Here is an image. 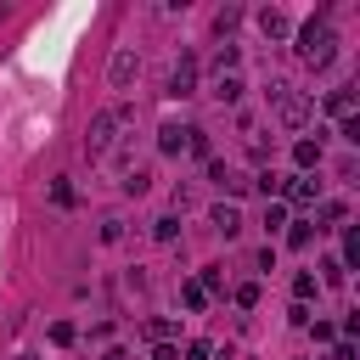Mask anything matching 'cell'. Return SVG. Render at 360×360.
I'll return each instance as SVG.
<instances>
[{
    "label": "cell",
    "mask_w": 360,
    "mask_h": 360,
    "mask_svg": "<svg viewBox=\"0 0 360 360\" xmlns=\"http://www.w3.org/2000/svg\"><path fill=\"white\" fill-rule=\"evenodd\" d=\"M292 51H298V62L315 68V73L332 68V56H338V34H332V22H326V17H309V22L298 28V45H292Z\"/></svg>",
    "instance_id": "obj_1"
},
{
    "label": "cell",
    "mask_w": 360,
    "mask_h": 360,
    "mask_svg": "<svg viewBox=\"0 0 360 360\" xmlns=\"http://www.w3.org/2000/svg\"><path fill=\"white\" fill-rule=\"evenodd\" d=\"M118 124H135V107H129V101L101 107V112L90 118V129H84V152H90V158H101V152L112 146V129H118Z\"/></svg>",
    "instance_id": "obj_2"
},
{
    "label": "cell",
    "mask_w": 360,
    "mask_h": 360,
    "mask_svg": "<svg viewBox=\"0 0 360 360\" xmlns=\"http://www.w3.org/2000/svg\"><path fill=\"white\" fill-rule=\"evenodd\" d=\"M270 101H276V118H281L287 129H304V124L315 118V101H309V96H298V90H292V84H281V79L270 84Z\"/></svg>",
    "instance_id": "obj_3"
},
{
    "label": "cell",
    "mask_w": 360,
    "mask_h": 360,
    "mask_svg": "<svg viewBox=\"0 0 360 360\" xmlns=\"http://www.w3.org/2000/svg\"><path fill=\"white\" fill-rule=\"evenodd\" d=\"M135 73H141V56H135L129 45H118V51H112V62H107V84H112V90H129V84H135Z\"/></svg>",
    "instance_id": "obj_4"
},
{
    "label": "cell",
    "mask_w": 360,
    "mask_h": 360,
    "mask_svg": "<svg viewBox=\"0 0 360 360\" xmlns=\"http://www.w3.org/2000/svg\"><path fill=\"white\" fill-rule=\"evenodd\" d=\"M281 191H287V202H292V208H309V202H321V180H309V174H292V180H281Z\"/></svg>",
    "instance_id": "obj_5"
},
{
    "label": "cell",
    "mask_w": 360,
    "mask_h": 360,
    "mask_svg": "<svg viewBox=\"0 0 360 360\" xmlns=\"http://www.w3.org/2000/svg\"><path fill=\"white\" fill-rule=\"evenodd\" d=\"M191 90H197V56H180L169 73V96H191Z\"/></svg>",
    "instance_id": "obj_6"
},
{
    "label": "cell",
    "mask_w": 360,
    "mask_h": 360,
    "mask_svg": "<svg viewBox=\"0 0 360 360\" xmlns=\"http://www.w3.org/2000/svg\"><path fill=\"white\" fill-rule=\"evenodd\" d=\"M242 90H248V84H242L236 73H214V84H208V96H214V101H225V107H236V101H242Z\"/></svg>",
    "instance_id": "obj_7"
},
{
    "label": "cell",
    "mask_w": 360,
    "mask_h": 360,
    "mask_svg": "<svg viewBox=\"0 0 360 360\" xmlns=\"http://www.w3.org/2000/svg\"><path fill=\"white\" fill-rule=\"evenodd\" d=\"M208 225H214V231H219V236H225V242H231V236H236V231H242V208H236V202H219V208H214V214H208Z\"/></svg>",
    "instance_id": "obj_8"
},
{
    "label": "cell",
    "mask_w": 360,
    "mask_h": 360,
    "mask_svg": "<svg viewBox=\"0 0 360 360\" xmlns=\"http://www.w3.org/2000/svg\"><path fill=\"white\" fill-rule=\"evenodd\" d=\"M259 28H264L270 39H287V34H292V22H287L281 6H264V11H259Z\"/></svg>",
    "instance_id": "obj_9"
},
{
    "label": "cell",
    "mask_w": 360,
    "mask_h": 360,
    "mask_svg": "<svg viewBox=\"0 0 360 360\" xmlns=\"http://www.w3.org/2000/svg\"><path fill=\"white\" fill-rule=\"evenodd\" d=\"M186 152H191V158H202V163L214 158V146H208V129H202V124H186Z\"/></svg>",
    "instance_id": "obj_10"
},
{
    "label": "cell",
    "mask_w": 360,
    "mask_h": 360,
    "mask_svg": "<svg viewBox=\"0 0 360 360\" xmlns=\"http://www.w3.org/2000/svg\"><path fill=\"white\" fill-rule=\"evenodd\" d=\"M321 152H326L321 141H298V146H292V158H298V169H304V174H309V169H321Z\"/></svg>",
    "instance_id": "obj_11"
},
{
    "label": "cell",
    "mask_w": 360,
    "mask_h": 360,
    "mask_svg": "<svg viewBox=\"0 0 360 360\" xmlns=\"http://www.w3.org/2000/svg\"><path fill=\"white\" fill-rule=\"evenodd\" d=\"M326 112L332 118H354V90H332L326 96Z\"/></svg>",
    "instance_id": "obj_12"
},
{
    "label": "cell",
    "mask_w": 360,
    "mask_h": 360,
    "mask_svg": "<svg viewBox=\"0 0 360 360\" xmlns=\"http://www.w3.org/2000/svg\"><path fill=\"white\" fill-rule=\"evenodd\" d=\"M197 287H202L208 298H219V292H225V264H208V270L197 276Z\"/></svg>",
    "instance_id": "obj_13"
},
{
    "label": "cell",
    "mask_w": 360,
    "mask_h": 360,
    "mask_svg": "<svg viewBox=\"0 0 360 360\" xmlns=\"http://www.w3.org/2000/svg\"><path fill=\"white\" fill-rule=\"evenodd\" d=\"M158 146H163V152H180V146H186V124H163V129H158Z\"/></svg>",
    "instance_id": "obj_14"
},
{
    "label": "cell",
    "mask_w": 360,
    "mask_h": 360,
    "mask_svg": "<svg viewBox=\"0 0 360 360\" xmlns=\"http://www.w3.org/2000/svg\"><path fill=\"white\" fill-rule=\"evenodd\" d=\"M315 292H321V281H315L309 270H298V276H292V298H298V304H309Z\"/></svg>",
    "instance_id": "obj_15"
},
{
    "label": "cell",
    "mask_w": 360,
    "mask_h": 360,
    "mask_svg": "<svg viewBox=\"0 0 360 360\" xmlns=\"http://www.w3.org/2000/svg\"><path fill=\"white\" fill-rule=\"evenodd\" d=\"M264 231H287V202H264Z\"/></svg>",
    "instance_id": "obj_16"
},
{
    "label": "cell",
    "mask_w": 360,
    "mask_h": 360,
    "mask_svg": "<svg viewBox=\"0 0 360 360\" xmlns=\"http://www.w3.org/2000/svg\"><path fill=\"white\" fill-rule=\"evenodd\" d=\"M152 236H158V242H174V236H180V214H163V219L152 225Z\"/></svg>",
    "instance_id": "obj_17"
},
{
    "label": "cell",
    "mask_w": 360,
    "mask_h": 360,
    "mask_svg": "<svg viewBox=\"0 0 360 360\" xmlns=\"http://www.w3.org/2000/svg\"><path fill=\"white\" fill-rule=\"evenodd\" d=\"M309 231H315L309 219H287V242H292V248H309Z\"/></svg>",
    "instance_id": "obj_18"
},
{
    "label": "cell",
    "mask_w": 360,
    "mask_h": 360,
    "mask_svg": "<svg viewBox=\"0 0 360 360\" xmlns=\"http://www.w3.org/2000/svg\"><path fill=\"white\" fill-rule=\"evenodd\" d=\"M236 56H242L236 45H219V56H214V73H236Z\"/></svg>",
    "instance_id": "obj_19"
},
{
    "label": "cell",
    "mask_w": 360,
    "mask_h": 360,
    "mask_svg": "<svg viewBox=\"0 0 360 360\" xmlns=\"http://www.w3.org/2000/svg\"><path fill=\"white\" fill-rule=\"evenodd\" d=\"M343 276H349L343 259H326V264H321V281H326V287H343Z\"/></svg>",
    "instance_id": "obj_20"
},
{
    "label": "cell",
    "mask_w": 360,
    "mask_h": 360,
    "mask_svg": "<svg viewBox=\"0 0 360 360\" xmlns=\"http://www.w3.org/2000/svg\"><path fill=\"white\" fill-rule=\"evenodd\" d=\"M180 298H186V309H208V292H202L197 281H186V287H180Z\"/></svg>",
    "instance_id": "obj_21"
},
{
    "label": "cell",
    "mask_w": 360,
    "mask_h": 360,
    "mask_svg": "<svg viewBox=\"0 0 360 360\" xmlns=\"http://www.w3.org/2000/svg\"><path fill=\"white\" fill-rule=\"evenodd\" d=\"M236 22H242V11H236V6H225V11H219V17H214V34H231V28H236Z\"/></svg>",
    "instance_id": "obj_22"
},
{
    "label": "cell",
    "mask_w": 360,
    "mask_h": 360,
    "mask_svg": "<svg viewBox=\"0 0 360 360\" xmlns=\"http://www.w3.org/2000/svg\"><path fill=\"white\" fill-rule=\"evenodd\" d=\"M146 186H152V169H135V174H129V180H124V191H129V197H141V191H146Z\"/></svg>",
    "instance_id": "obj_23"
},
{
    "label": "cell",
    "mask_w": 360,
    "mask_h": 360,
    "mask_svg": "<svg viewBox=\"0 0 360 360\" xmlns=\"http://www.w3.org/2000/svg\"><path fill=\"white\" fill-rule=\"evenodd\" d=\"M253 186H259L264 197H276V191H281V174H276V169H264V174H253Z\"/></svg>",
    "instance_id": "obj_24"
},
{
    "label": "cell",
    "mask_w": 360,
    "mask_h": 360,
    "mask_svg": "<svg viewBox=\"0 0 360 360\" xmlns=\"http://www.w3.org/2000/svg\"><path fill=\"white\" fill-rule=\"evenodd\" d=\"M236 304L253 309V304H259V281H242V287H236Z\"/></svg>",
    "instance_id": "obj_25"
},
{
    "label": "cell",
    "mask_w": 360,
    "mask_h": 360,
    "mask_svg": "<svg viewBox=\"0 0 360 360\" xmlns=\"http://www.w3.org/2000/svg\"><path fill=\"white\" fill-rule=\"evenodd\" d=\"M73 338H79V332H73V321H56V326H51V343H62V349H68Z\"/></svg>",
    "instance_id": "obj_26"
},
{
    "label": "cell",
    "mask_w": 360,
    "mask_h": 360,
    "mask_svg": "<svg viewBox=\"0 0 360 360\" xmlns=\"http://www.w3.org/2000/svg\"><path fill=\"white\" fill-rule=\"evenodd\" d=\"M309 326H315V343H338V326L332 321H309Z\"/></svg>",
    "instance_id": "obj_27"
},
{
    "label": "cell",
    "mask_w": 360,
    "mask_h": 360,
    "mask_svg": "<svg viewBox=\"0 0 360 360\" xmlns=\"http://www.w3.org/2000/svg\"><path fill=\"white\" fill-rule=\"evenodd\" d=\"M343 214H349V208H343V202H321V219H326V225H338V219H343Z\"/></svg>",
    "instance_id": "obj_28"
},
{
    "label": "cell",
    "mask_w": 360,
    "mask_h": 360,
    "mask_svg": "<svg viewBox=\"0 0 360 360\" xmlns=\"http://www.w3.org/2000/svg\"><path fill=\"white\" fill-rule=\"evenodd\" d=\"M124 236V219H101V242H118Z\"/></svg>",
    "instance_id": "obj_29"
},
{
    "label": "cell",
    "mask_w": 360,
    "mask_h": 360,
    "mask_svg": "<svg viewBox=\"0 0 360 360\" xmlns=\"http://www.w3.org/2000/svg\"><path fill=\"white\" fill-rule=\"evenodd\" d=\"M146 332H152L158 343H169V338H174V326H169V321H146Z\"/></svg>",
    "instance_id": "obj_30"
},
{
    "label": "cell",
    "mask_w": 360,
    "mask_h": 360,
    "mask_svg": "<svg viewBox=\"0 0 360 360\" xmlns=\"http://www.w3.org/2000/svg\"><path fill=\"white\" fill-rule=\"evenodd\" d=\"M186 360H208V343L197 338V343H186Z\"/></svg>",
    "instance_id": "obj_31"
},
{
    "label": "cell",
    "mask_w": 360,
    "mask_h": 360,
    "mask_svg": "<svg viewBox=\"0 0 360 360\" xmlns=\"http://www.w3.org/2000/svg\"><path fill=\"white\" fill-rule=\"evenodd\" d=\"M152 360H180V349H174V343H158V349H152Z\"/></svg>",
    "instance_id": "obj_32"
},
{
    "label": "cell",
    "mask_w": 360,
    "mask_h": 360,
    "mask_svg": "<svg viewBox=\"0 0 360 360\" xmlns=\"http://www.w3.org/2000/svg\"><path fill=\"white\" fill-rule=\"evenodd\" d=\"M101 360H129V354H124V349H107V354H101Z\"/></svg>",
    "instance_id": "obj_33"
},
{
    "label": "cell",
    "mask_w": 360,
    "mask_h": 360,
    "mask_svg": "<svg viewBox=\"0 0 360 360\" xmlns=\"http://www.w3.org/2000/svg\"><path fill=\"white\" fill-rule=\"evenodd\" d=\"M17 360H39V354H17Z\"/></svg>",
    "instance_id": "obj_34"
}]
</instances>
